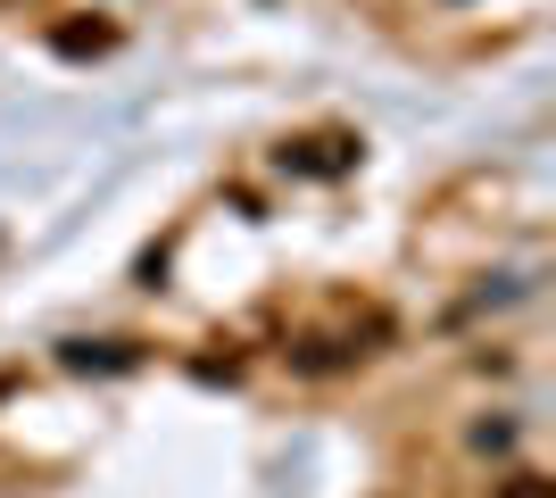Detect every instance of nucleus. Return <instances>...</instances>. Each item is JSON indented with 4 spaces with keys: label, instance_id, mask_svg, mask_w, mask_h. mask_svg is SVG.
<instances>
[{
    "label": "nucleus",
    "instance_id": "1",
    "mask_svg": "<svg viewBox=\"0 0 556 498\" xmlns=\"http://www.w3.org/2000/svg\"><path fill=\"white\" fill-rule=\"evenodd\" d=\"M67 366L75 374H125V366H134V349H125V341H67Z\"/></svg>",
    "mask_w": 556,
    "mask_h": 498
},
{
    "label": "nucleus",
    "instance_id": "2",
    "mask_svg": "<svg viewBox=\"0 0 556 498\" xmlns=\"http://www.w3.org/2000/svg\"><path fill=\"white\" fill-rule=\"evenodd\" d=\"M349 158H357L349 142H300V150H282V166H300V175H341Z\"/></svg>",
    "mask_w": 556,
    "mask_h": 498
},
{
    "label": "nucleus",
    "instance_id": "3",
    "mask_svg": "<svg viewBox=\"0 0 556 498\" xmlns=\"http://www.w3.org/2000/svg\"><path fill=\"white\" fill-rule=\"evenodd\" d=\"M498 498H556V482H540V474H515Z\"/></svg>",
    "mask_w": 556,
    "mask_h": 498
}]
</instances>
